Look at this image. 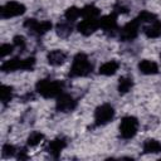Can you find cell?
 <instances>
[{
    "label": "cell",
    "mask_w": 161,
    "mask_h": 161,
    "mask_svg": "<svg viewBox=\"0 0 161 161\" xmlns=\"http://www.w3.org/2000/svg\"><path fill=\"white\" fill-rule=\"evenodd\" d=\"M67 147V140L64 137H57L54 140H52L49 143H48V147H47V151L48 153L54 157V158H58L60 152Z\"/></svg>",
    "instance_id": "12"
},
{
    "label": "cell",
    "mask_w": 161,
    "mask_h": 161,
    "mask_svg": "<svg viewBox=\"0 0 161 161\" xmlns=\"http://www.w3.org/2000/svg\"><path fill=\"white\" fill-rule=\"evenodd\" d=\"M141 26H142V24L140 23V20L136 16L133 20L128 21L127 24H125L121 28V30H119V39L122 42H131L133 39H136L138 33H140V28Z\"/></svg>",
    "instance_id": "7"
},
{
    "label": "cell",
    "mask_w": 161,
    "mask_h": 161,
    "mask_svg": "<svg viewBox=\"0 0 161 161\" xmlns=\"http://www.w3.org/2000/svg\"><path fill=\"white\" fill-rule=\"evenodd\" d=\"M142 31L150 39H155V38L161 36V21L156 19L148 24L142 25Z\"/></svg>",
    "instance_id": "13"
},
{
    "label": "cell",
    "mask_w": 161,
    "mask_h": 161,
    "mask_svg": "<svg viewBox=\"0 0 161 161\" xmlns=\"http://www.w3.org/2000/svg\"><path fill=\"white\" fill-rule=\"evenodd\" d=\"M138 70L140 73L145 74V75H153L158 73V65L156 62L150 60V59H142L138 63Z\"/></svg>",
    "instance_id": "15"
},
{
    "label": "cell",
    "mask_w": 161,
    "mask_h": 161,
    "mask_svg": "<svg viewBox=\"0 0 161 161\" xmlns=\"http://www.w3.org/2000/svg\"><path fill=\"white\" fill-rule=\"evenodd\" d=\"M93 64L91 63L89 58L84 53H77L72 60L69 77L77 78V77H87L92 73Z\"/></svg>",
    "instance_id": "2"
},
{
    "label": "cell",
    "mask_w": 161,
    "mask_h": 161,
    "mask_svg": "<svg viewBox=\"0 0 161 161\" xmlns=\"http://www.w3.org/2000/svg\"><path fill=\"white\" fill-rule=\"evenodd\" d=\"M65 60H67V53L63 52V50H60V49L50 50L47 54V62H48V64H50L53 67L62 65Z\"/></svg>",
    "instance_id": "14"
},
{
    "label": "cell",
    "mask_w": 161,
    "mask_h": 161,
    "mask_svg": "<svg viewBox=\"0 0 161 161\" xmlns=\"http://www.w3.org/2000/svg\"><path fill=\"white\" fill-rule=\"evenodd\" d=\"M53 24L48 20H36V19H33V18H29L24 21V28H26L33 35H36V36H42L44 34H47L50 29H52Z\"/></svg>",
    "instance_id": "5"
},
{
    "label": "cell",
    "mask_w": 161,
    "mask_h": 161,
    "mask_svg": "<svg viewBox=\"0 0 161 161\" xmlns=\"http://www.w3.org/2000/svg\"><path fill=\"white\" fill-rule=\"evenodd\" d=\"M55 31L57 34L60 36V38H67L72 34L73 31V26H72V23L69 21H62V23H58L57 24V28H55Z\"/></svg>",
    "instance_id": "19"
},
{
    "label": "cell",
    "mask_w": 161,
    "mask_h": 161,
    "mask_svg": "<svg viewBox=\"0 0 161 161\" xmlns=\"http://www.w3.org/2000/svg\"><path fill=\"white\" fill-rule=\"evenodd\" d=\"M133 87V80L131 77H127V75H122L119 79H118V92L119 94H126L131 91V88Z\"/></svg>",
    "instance_id": "18"
},
{
    "label": "cell",
    "mask_w": 161,
    "mask_h": 161,
    "mask_svg": "<svg viewBox=\"0 0 161 161\" xmlns=\"http://www.w3.org/2000/svg\"><path fill=\"white\" fill-rule=\"evenodd\" d=\"M35 65V58L34 57H28V58H11L9 60L3 62L0 69L4 73H10L15 70H31Z\"/></svg>",
    "instance_id": "3"
},
{
    "label": "cell",
    "mask_w": 161,
    "mask_h": 161,
    "mask_svg": "<svg viewBox=\"0 0 161 161\" xmlns=\"http://www.w3.org/2000/svg\"><path fill=\"white\" fill-rule=\"evenodd\" d=\"M15 157L18 160H26L28 158V151H26V148H19Z\"/></svg>",
    "instance_id": "28"
},
{
    "label": "cell",
    "mask_w": 161,
    "mask_h": 161,
    "mask_svg": "<svg viewBox=\"0 0 161 161\" xmlns=\"http://www.w3.org/2000/svg\"><path fill=\"white\" fill-rule=\"evenodd\" d=\"M118 68H119L118 62H116V60H108V62L103 63L102 65H99L98 73L102 74V75H107L108 77V75H113L118 70Z\"/></svg>",
    "instance_id": "17"
},
{
    "label": "cell",
    "mask_w": 161,
    "mask_h": 161,
    "mask_svg": "<svg viewBox=\"0 0 161 161\" xmlns=\"http://www.w3.org/2000/svg\"><path fill=\"white\" fill-rule=\"evenodd\" d=\"M14 97V91H13V87L10 86H6V84H3L0 87V98H1V103L3 104H6L9 103Z\"/></svg>",
    "instance_id": "22"
},
{
    "label": "cell",
    "mask_w": 161,
    "mask_h": 161,
    "mask_svg": "<svg viewBox=\"0 0 161 161\" xmlns=\"http://www.w3.org/2000/svg\"><path fill=\"white\" fill-rule=\"evenodd\" d=\"M114 118V108L108 104L103 103L98 106L94 111V123L96 126H104Z\"/></svg>",
    "instance_id": "6"
},
{
    "label": "cell",
    "mask_w": 161,
    "mask_h": 161,
    "mask_svg": "<svg viewBox=\"0 0 161 161\" xmlns=\"http://www.w3.org/2000/svg\"><path fill=\"white\" fill-rule=\"evenodd\" d=\"M98 29H99V18H83V20H80L77 25V30L84 36L93 34Z\"/></svg>",
    "instance_id": "9"
},
{
    "label": "cell",
    "mask_w": 161,
    "mask_h": 161,
    "mask_svg": "<svg viewBox=\"0 0 161 161\" xmlns=\"http://www.w3.org/2000/svg\"><path fill=\"white\" fill-rule=\"evenodd\" d=\"M77 107V101L68 93H62L57 97V102H55V108L59 112L67 113V112H72L74 108Z\"/></svg>",
    "instance_id": "10"
},
{
    "label": "cell",
    "mask_w": 161,
    "mask_h": 161,
    "mask_svg": "<svg viewBox=\"0 0 161 161\" xmlns=\"http://www.w3.org/2000/svg\"><path fill=\"white\" fill-rule=\"evenodd\" d=\"M43 140H44V135H43L42 132H39V131H33V132H30V135L28 136L26 143H28V146H30V147H35V146H38Z\"/></svg>",
    "instance_id": "23"
},
{
    "label": "cell",
    "mask_w": 161,
    "mask_h": 161,
    "mask_svg": "<svg viewBox=\"0 0 161 161\" xmlns=\"http://www.w3.org/2000/svg\"><path fill=\"white\" fill-rule=\"evenodd\" d=\"M26 8L24 4L19 1H8L0 8V16L1 19H10L15 16H20L25 13Z\"/></svg>",
    "instance_id": "8"
},
{
    "label": "cell",
    "mask_w": 161,
    "mask_h": 161,
    "mask_svg": "<svg viewBox=\"0 0 161 161\" xmlns=\"http://www.w3.org/2000/svg\"><path fill=\"white\" fill-rule=\"evenodd\" d=\"M118 130L122 138L125 140L133 138L138 131V119L133 116H126L121 119Z\"/></svg>",
    "instance_id": "4"
},
{
    "label": "cell",
    "mask_w": 161,
    "mask_h": 161,
    "mask_svg": "<svg viewBox=\"0 0 161 161\" xmlns=\"http://www.w3.org/2000/svg\"><path fill=\"white\" fill-rule=\"evenodd\" d=\"M13 44H14L15 48L23 50L25 48V45H26V40H25V38L23 35H15L13 38Z\"/></svg>",
    "instance_id": "25"
},
{
    "label": "cell",
    "mask_w": 161,
    "mask_h": 161,
    "mask_svg": "<svg viewBox=\"0 0 161 161\" xmlns=\"http://www.w3.org/2000/svg\"><path fill=\"white\" fill-rule=\"evenodd\" d=\"M143 153H160L161 152V142L155 138H147L142 143Z\"/></svg>",
    "instance_id": "16"
},
{
    "label": "cell",
    "mask_w": 161,
    "mask_h": 161,
    "mask_svg": "<svg viewBox=\"0 0 161 161\" xmlns=\"http://www.w3.org/2000/svg\"><path fill=\"white\" fill-rule=\"evenodd\" d=\"M35 91L44 98H57L64 91V83L58 79L44 78L39 79L35 84Z\"/></svg>",
    "instance_id": "1"
},
{
    "label": "cell",
    "mask_w": 161,
    "mask_h": 161,
    "mask_svg": "<svg viewBox=\"0 0 161 161\" xmlns=\"http://www.w3.org/2000/svg\"><path fill=\"white\" fill-rule=\"evenodd\" d=\"M82 16V9L77 8V6H70L65 10L64 13V18L69 23H74L75 20H78Z\"/></svg>",
    "instance_id": "20"
},
{
    "label": "cell",
    "mask_w": 161,
    "mask_h": 161,
    "mask_svg": "<svg viewBox=\"0 0 161 161\" xmlns=\"http://www.w3.org/2000/svg\"><path fill=\"white\" fill-rule=\"evenodd\" d=\"M99 15L101 10L93 4H88L82 8V18H99Z\"/></svg>",
    "instance_id": "21"
},
{
    "label": "cell",
    "mask_w": 161,
    "mask_h": 161,
    "mask_svg": "<svg viewBox=\"0 0 161 161\" xmlns=\"http://www.w3.org/2000/svg\"><path fill=\"white\" fill-rule=\"evenodd\" d=\"M99 28L109 34L113 35L117 30H118V24H117V14L116 13H111L108 15H104L102 18H99Z\"/></svg>",
    "instance_id": "11"
},
{
    "label": "cell",
    "mask_w": 161,
    "mask_h": 161,
    "mask_svg": "<svg viewBox=\"0 0 161 161\" xmlns=\"http://www.w3.org/2000/svg\"><path fill=\"white\" fill-rule=\"evenodd\" d=\"M113 13H116L117 15H118V14H126V13H128V8H127L125 4H122L121 1H118V3H116L114 6H113Z\"/></svg>",
    "instance_id": "27"
},
{
    "label": "cell",
    "mask_w": 161,
    "mask_h": 161,
    "mask_svg": "<svg viewBox=\"0 0 161 161\" xmlns=\"http://www.w3.org/2000/svg\"><path fill=\"white\" fill-rule=\"evenodd\" d=\"M14 48H15L14 44H8V43L1 44V47H0V57H1V58H5L6 55L11 54Z\"/></svg>",
    "instance_id": "26"
},
{
    "label": "cell",
    "mask_w": 161,
    "mask_h": 161,
    "mask_svg": "<svg viewBox=\"0 0 161 161\" xmlns=\"http://www.w3.org/2000/svg\"><path fill=\"white\" fill-rule=\"evenodd\" d=\"M18 153V148L14 145L10 143H4L1 147V156L4 158H9V157H14Z\"/></svg>",
    "instance_id": "24"
}]
</instances>
